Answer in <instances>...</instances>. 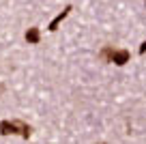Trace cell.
<instances>
[{
	"mask_svg": "<svg viewBox=\"0 0 146 144\" xmlns=\"http://www.w3.org/2000/svg\"><path fill=\"white\" fill-rule=\"evenodd\" d=\"M71 11H73V7H71V5H67V7H64V9H62V11H60V13H58V15H56V17H54V19L50 22L47 30H50V32H56V30H58V26L62 24V19L67 17V15L71 13Z\"/></svg>",
	"mask_w": 146,
	"mask_h": 144,
	"instance_id": "6da1fadb",
	"label": "cell"
},
{
	"mask_svg": "<svg viewBox=\"0 0 146 144\" xmlns=\"http://www.w3.org/2000/svg\"><path fill=\"white\" fill-rule=\"evenodd\" d=\"M129 58H131V54H129L127 50H114V58H112V63L118 65V67H123V65L129 63Z\"/></svg>",
	"mask_w": 146,
	"mask_h": 144,
	"instance_id": "7a4b0ae2",
	"label": "cell"
},
{
	"mask_svg": "<svg viewBox=\"0 0 146 144\" xmlns=\"http://www.w3.org/2000/svg\"><path fill=\"white\" fill-rule=\"evenodd\" d=\"M0 133H2V135L17 133V125H15V121H0Z\"/></svg>",
	"mask_w": 146,
	"mask_h": 144,
	"instance_id": "3957f363",
	"label": "cell"
},
{
	"mask_svg": "<svg viewBox=\"0 0 146 144\" xmlns=\"http://www.w3.org/2000/svg\"><path fill=\"white\" fill-rule=\"evenodd\" d=\"M24 39H26L30 45H36L41 41V30H39V28H28L26 35H24Z\"/></svg>",
	"mask_w": 146,
	"mask_h": 144,
	"instance_id": "277c9868",
	"label": "cell"
},
{
	"mask_svg": "<svg viewBox=\"0 0 146 144\" xmlns=\"http://www.w3.org/2000/svg\"><path fill=\"white\" fill-rule=\"evenodd\" d=\"M15 125H17V133L22 135V138H30L32 135V129H30V125L28 123H24V121H15Z\"/></svg>",
	"mask_w": 146,
	"mask_h": 144,
	"instance_id": "5b68a950",
	"label": "cell"
},
{
	"mask_svg": "<svg viewBox=\"0 0 146 144\" xmlns=\"http://www.w3.org/2000/svg\"><path fill=\"white\" fill-rule=\"evenodd\" d=\"M99 58L103 60V63H112V58H114V47H112V45H105L103 50L99 52Z\"/></svg>",
	"mask_w": 146,
	"mask_h": 144,
	"instance_id": "8992f818",
	"label": "cell"
},
{
	"mask_svg": "<svg viewBox=\"0 0 146 144\" xmlns=\"http://www.w3.org/2000/svg\"><path fill=\"white\" fill-rule=\"evenodd\" d=\"M140 54H146V41H142V45H140Z\"/></svg>",
	"mask_w": 146,
	"mask_h": 144,
	"instance_id": "52a82bcc",
	"label": "cell"
},
{
	"mask_svg": "<svg viewBox=\"0 0 146 144\" xmlns=\"http://www.w3.org/2000/svg\"><path fill=\"white\" fill-rule=\"evenodd\" d=\"M144 7H146V2H144Z\"/></svg>",
	"mask_w": 146,
	"mask_h": 144,
	"instance_id": "ba28073f",
	"label": "cell"
}]
</instances>
